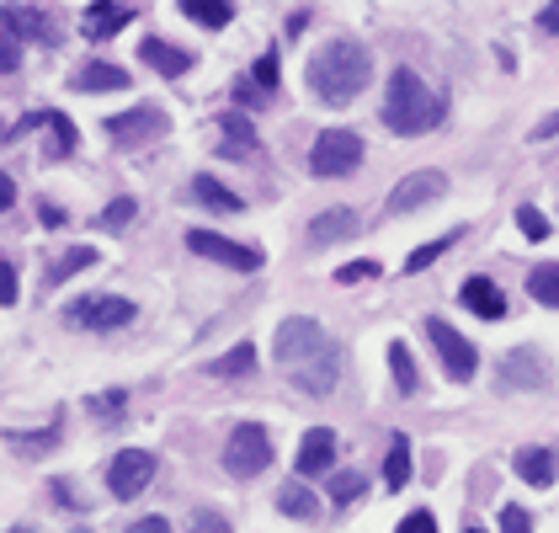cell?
<instances>
[{
  "label": "cell",
  "instance_id": "1",
  "mask_svg": "<svg viewBox=\"0 0 559 533\" xmlns=\"http://www.w3.org/2000/svg\"><path fill=\"white\" fill-rule=\"evenodd\" d=\"M373 81V54L352 38H331L309 59V91L325 102V107H352Z\"/></svg>",
  "mask_w": 559,
  "mask_h": 533
},
{
  "label": "cell",
  "instance_id": "2",
  "mask_svg": "<svg viewBox=\"0 0 559 533\" xmlns=\"http://www.w3.org/2000/svg\"><path fill=\"white\" fill-rule=\"evenodd\" d=\"M442 112H448V102L437 96V91L416 75V70H394L384 86V123L400 139H421L442 123Z\"/></svg>",
  "mask_w": 559,
  "mask_h": 533
},
{
  "label": "cell",
  "instance_id": "3",
  "mask_svg": "<svg viewBox=\"0 0 559 533\" xmlns=\"http://www.w3.org/2000/svg\"><path fill=\"white\" fill-rule=\"evenodd\" d=\"M224 470L240 475V481L272 470V433L257 427V422H240V427L229 433V443H224Z\"/></svg>",
  "mask_w": 559,
  "mask_h": 533
},
{
  "label": "cell",
  "instance_id": "4",
  "mask_svg": "<svg viewBox=\"0 0 559 533\" xmlns=\"http://www.w3.org/2000/svg\"><path fill=\"white\" fill-rule=\"evenodd\" d=\"M362 166V139L352 129H325L309 150V171L314 177H352Z\"/></svg>",
  "mask_w": 559,
  "mask_h": 533
},
{
  "label": "cell",
  "instance_id": "5",
  "mask_svg": "<svg viewBox=\"0 0 559 533\" xmlns=\"http://www.w3.org/2000/svg\"><path fill=\"white\" fill-rule=\"evenodd\" d=\"M342 363H346L342 342H331V336H325L314 353L304 357V363H294V368H288V379L299 384L304 395H331V390L342 384Z\"/></svg>",
  "mask_w": 559,
  "mask_h": 533
},
{
  "label": "cell",
  "instance_id": "6",
  "mask_svg": "<svg viewBox=\"0 0 559 533\" xmlns=\"http://www.w3.org/2000/svg\"><path fill=\"white\" fill-rule=\"evenodd\" d=\"M155 470H160V459H155L150 448H123V453H112V464H107V490H112L118 501H133L139 490L155 481Z\"/></svg>",
  "mask_w": 559,
  "mask_h": 533
},
{
  "label": "cell",
  "instance_id": "7",
  "mask_svg": "<svg viewBox=\"0 0 559 533\" xmlns=\"http://www.w3.org/2000/svg\"><path fill=\"white\" fill-rule=\"evenodd\" d=\"M102 129H107V139H112L118 150H139V144H155V139H166L171 118H166L160 107H133V112H118V118H107Z\"/></svg>",
  "mask_w": 559,
  "mask_h": 533
},
{
  "label": "cell",
  "instance_id": "8",
  "mask_svg": "<svg viewBox=\"0 0 559 533\" xmlns=\"http://www.w3.org/2000/svg\"><path fill=\"white\" fill-rule=\"evenodd\" d=\"M427 336H431V347H437V357H442V368H448V379H453V384H469L474 368H479V353H474L469 342H464L442 315H431L427 320Z\"/></svg>",
  "mask_w": 559,
  "mask_h": 533
},
{
  "label": "cell",
  "instance_id": "9",
  "mask_svg": "<svg viewBox=\"0 0 559 533\" xmlns=\"http://www.w3.org/2000/svg\"><path fill=\"white\" fill-rule=\"evenodd\" d=\"M320 342H325V331H320L309 315H288V320L277 325V336H272V363L288 374V368H294V363H304V357L314 353Z\"/></svg>",
  "mask_w": 559,
  "mask_h": 533
},
{
  "label": "cell",
  "instance_id": "10",
  "mask_svg": "<svg viewBox=\"0 0 559 533\" xmlns=\"http://www.w3.org/2000/svg\"><path fill=\"white\" fill-rule=\"evenodd\" d=\"M549 379H555L549 357L533 353V347L507 353L501 357V368H496V384H501V390H549Z\"/></svg>",
  "mask_w": 559,
  "mask_h": 533
},
{
  "label": "cell",
  "instance_id": "11",
  "mask_svg": "<svg viewBox=\"0 0 559 533\" xmlns=\"http://www.w3.org/2000/svg\"><path fill=\"white\" fill-rule=\"evenodd\" d=\"M187 251H198V257H209V262L235 266V272H261L257 246H235V240H224L214 229H187Z\"/></svg>",
  "mask_w": 559,
  "mask_h": 533
},
{
  "label": "cell",
  "instance_id": "12",
  "mask_svg": "<svg viewBox=\"0 0 559 533\" xmlns=\"http://www.w3.org/2000/svg\"><path fill=\"white\" fill-rule=\"evenodd\" d=\"M448 192V177L442 171H411V177H400V187L389 192V214H416V209H427Z\"/></svg>",
  "mask_w": 559,
  "mask_h": 533
},
{
  "label": "cell",
  "instance_id": "13",
  "mask_svg": "<svg viewBox=\"0 0 559 533\" xmlns=\"http://www.w3.org/2000/svg\"><path fill=\"white\" fill-rule=\"evenodd\" d=\"M75 325H91V331H118L133 320V299H118V294H91L86 305L70 310Z\"/></svg>",
  "mask_w": 559,
  "mask_h": 533
},
{
  "label": "cell",
  "instance_id": "14",
  "mask_svg": "<svg viewBox=\"0 0 559 533\" xmlns=\"http://www.w3.org/2000/svg\"><path fill=\"white\" fill-rule=\"evenodd\" d=\"M0 16H5V27L16 33V38H33V44H59V22L44 16V11H27V5H0Z\"/></svg>",
  "mask_w": 559,
  "mask_h": 533
},
{
  "label": "cell",
  "instance_id": "15",
  "mask_svg": "<svg viewBox=\"0 0 559 533\" xmlns=\"http://www.w3.org/2000/svg\"><path fill=\"white\" fill-rule=\"evenodd\" d=\"M139 59H144L155 75H171V81L192 70V54H187V48H176V44H166V38H144V44H139Z\"/></svg>",
  "mask_w": 559,
  "mask_h": 533
},
{
  "label": "cell",
  "instance_id": "16",
  "mask_svg": "<svg viewBox=\"0 0 559 533\" xmlns=\"http://www.w3.org/2000/svg\"><path fill=\"white\" fill-rule=\"evenodd\" d=\"M218 155H229V161H251L257 155V129L240 112L218 118Z\"/></svg>",
  "mask_w": 559,
  "mask_h": 533
},
{
  "label": "cell",
  "instance_id": "17",
  "mask_svg": "<svg viewBox=\"0 0 559 533\" xmlns=\"http://www.w3.org/2000/svg\"><path fill=\"white\" fill-rule=\"evenodd\" d=\"M331 459H336V438H331L325 427H314V433L299 443V475H304V481L325 475V470H331Z\"/></svg>",
  "mask_w": 559,
  "mask_h": 533
},
{
  "label": "cell",
  "instance_id": "18",
  "mask_svg": "<svg viewBox=\"0 0 559 533\" xmlns=\"http://www.w3.org/2000/svg\"><path fill=\"white\" fill-rule=\"evenodd\" d=\"M357 235V209H325V214H314L309 224V240L314 246H336V240H352Z\"/></svg>",
  "mask_w": 559,
  "mask_h": 533
},
{
  "label": "cell",
  "instance_id": "19",
  "mask_svg": "<svg viewBox=\"0 0 559 533\" xmlns=\"http://www.w3.org/2000/svg\"><path fill=\"white\" fill-rule=\"evenodd\" d=\"M459 299H464V310H474L479 320H501V315H507V299H501V288H496L490 277H469Z\"/></svg>",
  "mask_w": 559,
  "mask_h": 533
},
{
  "label": "cell",
  "instance_id": "20",
  "mask_svg": "<svg viewBox=\"0 0 559 533\" xmlns=\"http://www.w3.org/2000/svg\"><path fill=\"white\" fill-rule=\"evenodd\" d=\"M70 86L75 91H123L129 86V70H118V64H107V59H91V64H81V70L70 75Z\"/></svg>",
  "mask_w": 559,
  "mask_h": 533
},
{
  "label": "cell",
  "instance_id": "21",
  "mask_svg": "<svg viewBox=\"0 0 559 533\" xmlns=\"http://www.w3.org/2000/svg\"><path fill=\"white\" fill-rule=\"evenodd\" d=\"M516 475L527 481V486H555V475H559V453H549V448H522L516 453Z\"/></svg>",
  "mask_w": 559,
  "mask_h": 533
},
{
  "label": "cell",
  "instance_id": "22",
  "mask_svg": "<svg viewBox=\"0 0 559 533\" xmlns=\"http://www.w3.org/2000/svg\"><path fill=\"white\" fill-rule=\"evenodd\" d=\"M123 22H129V11H123V5H112V0H102V5H91L86 16H81V33L96 44V38H112Z\"/></svg>",
  "mask_w": 559,
  "mask_h": 533
},
{
  "label": "cell",
  "instance_id": "23",
  "mask_svg": "<svg viewBox=\"0 0 559 533\" xmlns=\"http://www.w3.org/2000/svg\"><path fill=\"white\" fill-rule=\"evenodd\" d=\"M209 374H214V379H251V374H257V347H251V342L229 347L224 357L209 363Z\"/></svg>",
  "mask_w": 559,
  "mask_h": 533
},
{
  "label": "cell",
  "instance_id": "24",
  "mask_svg": "<svg viewBox=\"0 0 559 533\" xmlns=\"http://www.w3.org/2000/svg\"><path fill=\"white\" fill-rule=\"evenodd\" d=\"M277 512H288L294 523H309L320 512V501H314V490L304 486V481H288V486L277 490Z\"/></svg>",
  "mask_w": 559,
  "mask_h": 533
},
{
  "label": "cell",
  "instance_id": "25",
  "mask_svg": "<svg viewBox=\"0 0 559 533\" xmlns=\"http://www.w3.org/2000/svg\"><path fill=\"white\" fill-rule=\"evenodd\" d=\"M389 374H394V384H400V395H416L421 390V374H416V357L405 342H394L389 347Z\"/></svg>",
  "mask_w": 559,
  "mask_h": 533
},
{
  "label": "cell",
  "instance_id": "26",
  "mask_svg": "<svg viewBox=\"0 0 559 533\" xmlns=\"http://www.w3.org/2000/svg\"><path fill=\"white\" fill-rule=\"evenodd\" d=\"M192 198H198L203 209H218V214H240V198H235L229 187H218L214 177H192Z\"/></svg>",
  "mask_w": 559,
  "mask_h": 533
},
{
  "label": "cell",
  "instance_id": "27",
  "mask_svg": "<svg viewBox=\"0 0 559 533\" xmlns=\"http://www.w3.org/2000/svg\"><path fill=\"white\" fill-rule=\"evenodd\" d=\"M181 16H192L198 27H224L235 16V0H181Z\"/></svg>",
  "mask_w": 559,
  "mask_h": 533
},
{
  "label": "cell",
  "instance_id": "28",
  "mask_svg": "<svg viewBox=\"0 0 559 533\" xmlns=\"http://www.w3.org/2000/svg\"><path fill=\"white\" fill-rule=\"evenodd\" d=\"M527 294L538 299V305H549V310H559V262H544L527 272Z\"/></svg>",
  "mask_w": 559,
  "mask_h": 533
},
{
  "label": "cell",
  "instance_id": "29",
  "mask_svg": "<svg viewBox=\"0 0 559 533\" xmlns=\"http://www.w3.org/2000/svg\"><path fill=\"white\" fill-rule=\"evenodd\" d=\"M384 486H389V490L411 486V438H394V443H389V459H384Z\"/></svg>",
  "mask_w": 559,
  "mask_h": 533
},
{
  "label": "cell",
  "instance_id": "30",
  "mask_svg": "<svg viewBox=\"0 0 559 533\" xmlns=\"http://www.w3.org/2000/svg\"><path fill=\"white\" fill-rule=\"evenodd\" d=\"M91 262H96V251H91V246H70V251H64L59 262L48 266V283H64V277H75V272H86Z\"/></svg>",
  "mask_w": 559,
  "mask_h": 533
},
{
  "label": "cell",
  "instance_id": "31",
  "mask_svg": "<svg viewBox=\"0 0 559 533\" xmlns=\"http://www.w3.org/2000/svg\"><path fill=\"white\" fill-rule=\"evenodd\" d=\"M453 246H459V229H453V235H442V240H427V246H416V251L405 257V272H427V266L437 262L442 251H453Z\"/></svg>",
  "mask_w": 559,
  "mask_h": 533
},
{
  "label": "cell",
  "instance_id": "32",
  "mask_svg": "<svg viewBox=\"0 0 559 533\" xmlns=\"http://www.w3.org/2000/svg\"><path fill=\"white\" fill-rule=\"evenodd\" d=\"M48 161H59V155H70V150H75V123H70V118H64V112H59V118H48Z\"/></svg>",
  "mask_w": 559,
  "mask_h": 533
},
{
  "label": "cell",
  "instance_id": "33",
  "mask_svg": "<svg viewBox=\"0 0 559 533\" xmlns=\"http://www.w3.org/2000/svg\"><path fill=\"white\" fill-rule=\"evenodd\" d=\"M22 70V38L5 27V16H0V75H16Z\"/></svg>",
  "mask_w": 559,
  "mask_h": 533
},
{
  "label": "cell",
  "instance_id": "34",
  "mask_svg": "<svg viewBox=\"0 0 559 533\" xmlns=\"http://www.w3.org/2000/svg\"><path fill=\"white\" fill-rule=\"evenodd\" d=\"M133 214H139V209H133V198H118V203H107V209L96 214V229H129Z\"/></svg>",
  "mask_w": 559,
  "mask_h": 533
},
{
  "label": "cell",
  "instance_id": "35",
  "mask_svg": "<svg viewBox=\"0 0 559 533\" xmlns=\"http://www.w3.org/2000/svg\"><path fill=\"white\" fill-rule=\"evenodd\" d=\"M516 229H522L527 240H544V235H549V220H544L533 203H522V209H516Z\"/></svg>",
  "mask_w": 559,
  "mask_h": 533
},
{
  "label": "cell",
  "instance_id": "36",
  "mask_svg": "<svg viewBox=\"0 0 559 533\" xmlns=\"http://www.w3.org/2000/svg\"><path fill=\"white\" fill-rule=\"evenodd\" d=\"M5 443H11V448H22V453H44V448H53V443H59V427H44V433H33V438H22V433H11Z\"/></svg>",
  "mask_w": 559,
  "mask_h": 533
},
{
  "label": "cell",
  "instance_id": "37",
  "mask_svg": "<svg viewBox=\"0 0 559 533\" xmlns=\"http://www.w3.org/2000/svg\"><path fill=\"white\" fill-rule=\"evenodd\" d=\"M357 496H362V475L336 470V475H331V501H357Z\"/></svg>",
  "mask_w": 559,
  "mask_h": 533
},
{
  "label": "cell",
  "instance_id": "38",
  "mask_svg": "<svg viewBox=\"0 0 559 533\" xmlns=\"http://www.w3.org/2000/svg\"><path fill=\"white\" fill-rule=\"evenodd\" d=\"M251 81H257L261 91H277V81H283V64H277V54H261L257 70H251Z\"/></svg>",
  "mask_w": 559,
  "mask_h": 533
},
{
  "label": "cell",
  "instance_id": "39",
  "mask_svg": "<svg viewBox=\"0 0 559 533\" xmlns=\"http://www.w3.org/2000/svg\"><path fill=\"white\" fill-rule=\"evenodd\" d=\"M86 405L96 416H107V422H123V395H91Z\"/></svg>",
  "mask_w": 559,
  "mask_h": 533
},
{
  "label": "cell",
  "instance_id": "40",
  "mask_svg": "<svg viewBox=\"0 0 559 533\" xmlns=\"http://www.w3.org/2000/svg\"><path fill=\"white\" fill-rule=\"evenodd\" d=\"M373 272H379V266H373V262H346L342 272H336V283H368Z\"/></svg>",
  "mask_w": 559,
  "mask_h": 533
},
{
  "label": "cell",
  "instance_id": "41",
  "mask_svg": "<svg viewBox=\"0 0 559 533\" xmlns=\"http://www.w3.org/2000/svg\"><path fill=\"white\" fill-rule=\"evenodd\" d=\"M501 529H507V533H527V529H533V512H522V507H507V512H501Z\"/></svg>",
  "mask_w": 559,
  "mask_h": 533
},
{
  "label": "cell",
  "instance_id": "42",
  "mask_svg": "<svg viewBox=\"0 0 559 533\" xmlns=\"http://www.w3.org/2000/svg\"><path fill=\"white\" fill-rule=\"evenodd\" d=\"M0 305H16V266L0 262Z\"/></svg>",
  "mask_w": 559,
  "mask_h": 533
},
{
  "label": "cell",
  "instance_id": "43",
  "mask_svg": "<svg viewBox=\"0 0 559 533\" xmlns=\"http://www.w3.org/2000/svg\"><path fill=\"white\" fill-rule=\"evenodd\" d=\"M431 529H437V518H431V512H411V518L400 523V533H431Z\"/></svg>",
  "mask_w": 559,
  "mask_h": 533
},
{
  "label": "cell",
  "instance_id": "44",
  "mask_svg": "<svg viewBox=\"0 0 559 533\" xmlns=\"http://www.w3.org/2000/svg\"><path fill=\"white\" fill-rule=\"evenodd\" d=\"M538 27H544V33H559V0H549V5L538 11Z\"/></svg>",
  "mask_w": 559,
  "mask_h": 533
},
{
  "label": "cell",
  "instance_id": "45",
  "mask_svg": "<svg viewBox=\"0 0 559 533\" xmlns=\"http://www.w3.org/2000/svg\"><path fill=\"white\" fill-rule=\"evenodd\" d=\"M38 220H44L48 229H59V224H64V209H59V203H38Z\"/></svg>",
  "mask_w": 559,
  "mask_h": 533
},
{
  "label": "cell",
  "instance_id": "46",
  "mask_svg": "<svg viewBox=\"0 0 559 533\" xmlns=\"http://www.w3.org/2000/svg\"><path fill=\"white\" fill-rule=\"evenodd\" d=\"M11 203H16V181H11L5 171H0V214H5Z\"/></svg>",
  "mask_w": 559,
  "mask_h": 533
},
{
  "label": "cell",
  "instance_id": "47",
  "mask_svg": "<svg viewBox=\"0 0 559 533\" xmlns=\"http://www.w3.org/2000/svg\"><path fill=\"white\" fill-rule=\"evenodd\" d=\"M261 96H266V91H257V81H240V102H246V107H261Z\"/></svg>",
  "mask_w": 559,
  "mask_h": 533
},
{
  "label": "cell",
  "instance_id": "48",
  "mask_svg": "<svg viewBox=\"0 0 559 533\" xmlns=\"http://www.w3.org/2000/svg\"><path fill=\"white\" fill-rule=\"evenodd\" d=\"M166 529H171L166 518H139V523H133V533H166Z\"/></svg>",
  "mask_w": 559,
  "mask_h": 533
},
{
  "label": "cell",
  "instance_id": "49",
  "mask_svg": "<svg viewBox=\"0 0 559 533\" xmlns=\"http://www.w3.org/2000/svg\"><path fill=\"white\" fill-rule=\"evenodd\" d=\"M198 529H209V533H218V529H229L218 512H198Z\"/></svg>",
  "mask_w": 559,
  "mask_h": 533
},
{
  "label": "cell",
  "instance_id": "50",
  "mask_svg": "<svg viewBox=\"0 0 559 533\" xmlns=\"http://www.w3.org/2000/svg\"><path fill=\"white\" fill-rule=\"evenodd\" d=\"M0 139H5V129H0Z\"/></svg>",
  "mask_w": 559,
  "mask_h": 533
}]
</instances>
